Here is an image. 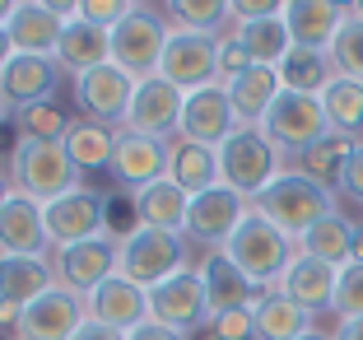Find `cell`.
Returning a JSON list of instances; mask_svg holds the SVG:
<instances>
[{
	"label": "cell",
	"mask_w": 363,
	"mask_h": 340,
	"mask_svg": "<svg viewBox=\"0 0 363 340\" xmlns=\"http://www.w3.org/2000/svg\"><path fill=\"white\" fill-rule=\"evenodd\" d=\"M219 252H224L257 289H275L279 280H284L289 261L298 256V243H294L284 229H275V224H270L261 210H252V214H247V219L233 229V238H228Z\"/></svg>",
	"instance_id": "1"
},
{
	"label": "cell",
	"mask_w": 363,
	"mask_h": 340,
	"mask_svg": "<svg viewBox=\"0 0 363 340\" xmlns=\"http://www.w3.org/2000/svg\"><path fill=\"white\" fill-rule=\"evenodd\" d=\"M252 210H261L275 229H284V234L298 243L312 224H321L326 214H335V192L321 187V182H312L308 172H298V168H284L266 192L252 201Z\"/></svg>",
	"instance_id": "2"
},
{
	"label": "cell",
	"mask_w": 363,
	"mask_h": 340,
	"mask_svg": "<svg viewBox=\"0 0 363 340\" xmlns=\"http://www.w3.org/2000/svg\"><path fill=\"white\" fill-rule=\"evenodd\" d=\"M5 168H10L14 192L28 196V201H38V205L56 201V196H65V192H75L79 182H84V177H79V168L70 163V154H65V145H56V140H28V136H19Z\"/></svg>",
	"instance_id": "3"
},
{
	"label": "cell",
	"mask_w": 363,
	"mask_h": 340,
	"mask_svg": "<svg viewBox=\"0 0 363 340\" xmlns=\"http://www.w3.org/2000/svg\"><path fill=\"white\" fill-rule=\"evenodd\" d=\"M214 154H219V182L233 187L238 196H247V201H257L270 182L284 172V154L266 140L261 126H238Z\"/></svg>",
	"instance_id": "4"
},
{
	"label": "cell",
	"mask_w": 363,
	"mask_h": 340,
	"mask_svg": "<svg viewBox=\"0 0 363 340\" xmlns=\"http://www.w3.org/2000/svg\"><path fill=\"white\" fill-rule=\"evenodd\" d=\"M172 38V23L163 19V5H135L126 19L112 28V65L130 79H154L163 61V47Z\"/></svg>",
	"instance_id": "5"
},
{
	"label": "cell",
	"mask_w": 363,
	"mask_h": 340,
	"mask_svg": "<svg viewBox=\"0 0 363 340\" xmlns=\"http://www.w3.org/2000/svg\"><path fill=\"white\" fill-rule=\"evenodd\" d=\"M186 247H191L186 234H163V229H140L135 224L121 238V270L117 275H126L140 289H154L168 275L186 270Z\"/></svg>",
	"instance_id": "6"
},
{
	"label": "cell",
	"mask_w": 363,
	"mask_h": 340,
	"mask_svg": "<svg viewBox=\"0 0 363 340\" xmlns=\"http://www.w3.org/2000/svg\"><path fill=\"white\" fill-rule=\"evenodd\" d=\"M261 131H266V140L279 149V154L298 159V154H308L317 140L331 136V121H326L321 98H312V94H289V89H284V94L275 98V107L266 112Z\"/></svg>",
	"instance_id": "7"
},
{
	"label": "cell",
	"mask_w": 363,
	"mask_h": 340,
	"mask_svg": "<svg viewBox=\"0 0 363 340\" xmlns=\"http://www.w3.org/2000/svg\"><path fill=\"white\" fill-rule=\"evenodd\" d=\"M43 219H47L52 252H56V247L89 243V238H103L107 234V196L89 192L84 182H79L75 192H65V196H56V201L43 205Z\"/></svg>",
	"instance_id": "8"
},
{
	"label": "cell",
	"mask_w": 363,
	"mask_h": 340,
	"mask_svg": "<svg viewBox=\"0 0 363 340\" xmlns=\"http://www.w3.org/2000/svg\"><path fill=\"white\" fill-rule=\"evenodd\" d=\"M52 270H56V285L89 298L103 280H112L121 270V238L103 234V238H89V243H75V247H56Z\"/></svg>",
	"instance_id": "9"
},
{
	"label": "cell",
	"mask_w": 363,
	"mask_h": 340,
	"mask_svg": "<svg viewBox=\"0 0 363 340\" xmlns=\"http://www.w3.org/2000/svg\"><path fill=\"white\" fill-rule=\"evenodd\" d=\"M247 214H252V201L219 182L210 192L191 196V205H186V229H182V234H186V243H201L205 252H219Z\"/></svg>",
	"instance_id": "10"
},
{
	"label": "cell",
	"mask_w": 363,
	"mask_h": 340,
	"mask_svg": "<svg viewBox=\"0 0 363 340\" xmlns=\"http://www.w3.org/2000/svg\"><path fill=\"white\" fill-rule=\"evenodd\" d=\"M150 322L159 327H172L182 336L210 327V298H205V285H201V270L186 266L177 275H168L163 285L150 289Z\"/></svg>",
	"instance_id": "11"
},
{
	"label": "cell",
	"mask_w": 363,
	"mask_h": 340,
	"mask_svg": "<svg viewBox=\"0 0 363 340\" xmlns=\"http://www.w3.org/2000/svg\"><path fill=\"white\" fill-rule=\"evenodd\" d=\"M159 75L168 84H177L182 94L219 84V38L172 28L168 47H163V61H159Z\"/></svg>",
	"instance_id": "12"
},
{
	"label": "cell",
	"mask_w": 363,
	"mask_h": 340,
	"mask_svg": "<svg viewBox=\"0 0 363 340\" xmlns=\"http://www.w3.org/2000/svg\"><path fill=\"white\" fill-rule=\"evenodd\" d=\"M70 84H75L79 117L103 121V126H112V131L126 126L130 98H135V79H130L126 70H117V65L107 61V65H98V70H89V75H79V79H70Z\"/></svg>",
	"instance_id": "13"
},
{
	"label": "cell",
	"mask_w": 363,
	"mask_h": 340,
	"mask_svg": "<svg viewBox=\"0 0 363 340\" xmlns=\"http://www.w3.org/2000/svg\"><path fill=\"white\" fill-rule=\"evenodd\" d=\"M182 103H186V94H182L177 84H168L163 75L140 79L135 98H130V112H126V126H121V131H135V136H150V140H177Z\"/></svg>",
	"instance_id": "14"
},
{
	"label": "cell",
	"mask_w": 363,
	"mask_h": 340,
	"mask_svg": "<svg viewBox=\"0 0 363 340\" xmlns=\"http://www.w3.org/2000/svg\"><path fill=\"white\" fill-rule=\"evenodd\" d=\"M84 322H89L84 298L70 294L65 285H52L47 294H38L19 312V336L23 340H70Z\"/></svg>",
	"instance_id": "15"
},
{
	"label": "cell",
	"mask_w": 363,
	"mask_h": 340,
	"mask_svg": "<svg viewBox=\"0 0 363 340\" xmlns=\"http://www.w3.org/2000/svg\"><path fill=\"white\" fill-rule=\"evenodd\" d=\"M233 131H238V112H233V103H228L224 84H210V89L186 94V103H182L177 140H191V145L219 149L228 136H233Z\"/></svg>",
	"instance_id": "16"
},
{
	"label": "cell",
	"mask_w": 363,
	"mask_h": 340,
	"mask_svg": "<svg viewBox=\"0 0 363 340\" xmlns=\"http://www.w3.org/2000/svg\"><path fill=\"white\" fill-rule=\"evenodd\" d=\"M56 89H61V65L52 56H10V65L0 70V98L10 112L38 103H56Z\"/></svg>",
	"instance_id": "17"
},
{
	"label": "cell",
	"mask_w": 363,
	"mask_h": 340,
	"mask_svg": "<svg viewBox=\"0 0 363 340\" xmlns=\"http://www.w3.org/2000/svg\"><path fill=\"white\" fill-rule=\"evenodd\" d=\"M168 145L172 140H150V136H135V131H117V154H112V182L126 187L130 196L145 192L150 182L168 177Z\"/></svg>",
	"instance_id": "18"
},
{
	"label": "cell",
	"mask_w": 363,
	"mask_h": 340,
	"mask_svg": "<svg viewBox=\"0 0 363 340\" xmlns=\"http://www.w3.org/2000/svg\"><path fill=\"white\" fill-rule=\"evenodd\" d=\"M70 5H47V0H19L10 14V43L19 56H56V43L65 33Z\"/></svg>",
	"instance_id": "19"
},
{
	"label": "cell",
	"mask_w": 363,
	"mask_h": 340,
	"mask_svg": "<svg viewBox=\"0 0 363 340\" xmlns=\"http://www.w3.org/2000/svg\"><path fill=\"white\" fill-rule=\"evenodd\" d=\"M84 308H89V317H94V322H103V327L130 336L135 327L150 322V289L130 285L126 275H112V280H103V285L84 298Z\"/></svg>",
	"instance_id": "20"
},
{
	"label": "cell",
	"mask_w": 363,
	"mask_h": 340,
	"mask_svg": "<svg viewBox=\"0 0 363 340\" xmlns=\"http://www.w3.org/2000/svg\"><path fill=\"white\" fill-rule=\"evenodd\" d=\"M0 256H52L43 205L19 192L0 205Z\"/></svg>",
	"instance_id": "21"
},
{
	"label": "cell",
	"mask_w": 363,
	"mask_h": 340,
	"mask_svg": "<svg viewBox=\"0 0 363 340\" xmlns=\"http://www.w3.org/2000/svg\"><path fill=\"white\" fill-rule=\"evenodd\" d=\"M52 61L61 65V75L79 79V75H89V70H98V65L112 61V33L98 28V23H89V19H79V14H70Z\"/></svg>",
	"instance_id": "22"
},
{
	"label": "cell",
	"mask_w": 363,
	"mask_h": 340,
	"mask_svg": "<svg viewBox=\"0 0 363 340\" xmlns=\"http://www.w3.org/2000/svg\"><path fill=\"white\" fill-rule=\"evenodd\" d=\"M345 19H350V5H335V0H289L284 5L294 47H312V52H331Z\"/></svg>",
	"instance_id": "23"
},
{
	"label": "cell",
	"mask_w": 363,
	"mask_h": 340,
	"mask_svg": "<svg viewBox=\"0 0 363 340\" xmlns=\"http://www.w3.org/2000/svg\"><path fill=\"white\" fill-rule=\"evenodd\" d=\"M335 280H340V270H335V266H326V261H317V256L298 252L294 261H289L284 280H279L275 289H279V294H289L303 312H331Z\"/></svg>",
	"instance_id": "24"
},
{
	"label": "cell",
	"mask_w": 363,
	"mask_h": 340,
	"mask_svg": "<svg viewBox=\"0 0 363 340\" xmlns=\"http://www.w3.org/2000/svg\"><path fill=\"white\" fill-rule=\"evenodd\" d=\"M196 270H201L205 298H210V317H219V312H238V308H252V303L261 298V289L252 285V280H247L224 252H205V261Z\"/></svg>",
	"instance_id": "25"
},
{
	"label": "cell",
	"mask_w": 363,
	"mask_h": 340,
	"mask_svg": "<svg viewBox=\"0 0 363 340\" xmlns=\"http://www.w3.org/2000/svg\"><path fill=\"white\" fill-rule=\"evenodd\" d=\"M224 94H228V103H233V112H238V126H261L266 112L275 107V98L284 94V84H279L275 65H252V70L224 79Z\"/></svg>",
	"instance_id": "26"
},
{
	"label": "cell",
	"mask_w": 363,
	"mask_h": 340,
	"mask_svg": "<svg viewBox=\"0 0 363 340\" xmlns=\"http://www.w3.org/2000/svg\"><path fill=\"white\" fill-rule=\"evenodd\" d=\"M130 205H135V224L140 229L182 234V229H186V205H191V196L182 192L172 177H163V182H150L145 192H135Z\"/></svg>",
	"instance_id": "27"
},
{
	"label": "cell",
	"mask_w": 363,
	"mask_h": 340,
	"mask_svg": "<svg viewBox=\"0 0 363 340\" xmlns=\"http://www.w3.org/2000/svg\"><path fill=\"white\" fill-rule=\"evenodd\" d=\"M52 285H56L52 256H0V298L14 303L19 312Z\"/></svg>",
	"instance_id": "28"
},
{
	"label": "cell",
	"mask_w": 363,
	"mask_h": 340,
	"mask_svg": "<svg viewBox=\"0 0 363 340\" xmlns=\"http://www.w3.org/2000/svg\"><path fill=\"white\" fill-rule=\"evenodd\" d=\"M61 145H65V154H70V163L79 168V177H89V172L112 168V154H117V131L103 126V121L75 117Z\"/></svg>",
	"instance_id": "29"
},
{
	"label": "cell",
	"mask_w": 363,
	"mask_h": 340,
	"mask_svg": "<svg viewBox=\"0 0 363 340\" xmlns=\"http://www.w3.org/2000/svg\"><path fill=\"white\" fill-rule=\"evenodd\" d=\"M252 317H257V340H298L312 331V312H303L279 289H261V298L252 303Z\"/></svg>",
	"instance_id": "30"
},
{
	"label": "cell",
	"mask_w": 363,
	"mask_h": 340,
	"mask_svg": "<svg viewBox=\"0 0 363 340\" xmlns=\"http://www.w3.org/2000/svg\"><path fill=\"white\" fill-rule=\"evenodd\" d=\"M168 177L186 196H201L210 187H219V154L205 145H191V140H172L168 145Z\"/></svg>",
	"instance_id": "31"
},
{
	"label": "cell",
	"mask_w": 363,
	"mask_h": 340,
	"mask_svg": "<svg viewBox=\"0 0 363 340\" xmlns=\"http://www.w3.org/2000/svg\"><path fill=\"white\" fill-rule=\"evenodd\" d=\"M354 243H359V229L335 210V214H326L321 224H312L308 234L298 238V252H308V256H317V261H326V266L345 270L354 261Z\"/></svg>",
	"instance_id": "32"
},
{
	"label": "cell",
	"mask_w": 363,
	"mask_h": 340,
	"mask_svg": "<svg viewBox=\"0 0 363 340\" xmlns=\"http://www.w3.org/2000/svg\"><path fill=\"white\" fill-rule=\"evenodd\" d=\"M163 19L182 33H205V38H228L233 33V0H168Z\"/></svg>",
	"instance_id": "33"
},
{
	"label": "cell",
	"mask_w": 363,
	"mask_h": 340,
	"mask_svg": "<svg viewBox=\"0 0 363 340\" xmlns=\"http://www.w3.org/2000/svg\"><path fill=\"white\" fill-rule=\"evenodd\" d=\"M275 70H279V84L289 94H312V98H321V89L335 79L331 52H312V47H294Z\"/></svg>",
	"instance_id": "34"
},
{
	"label": "cell",
	"mask_w": 363,
	"mask_h": 340,
	"mask_svg": "<svg viewBox=\"0 0 363 340\" xmlns=\"http://www.w3.org/2000/svg\"><path fill=\"white\" fill-rule=\"evenodd\" d=\"M321 107H326L331 131H340L350 140H363V79L335 75L331 84L321 89Z\"/></svg>",
	"instance_id": "35"
},
{
	"label": "cell",
	"mask_w": 363,
	"mask_h": 340,
	"mask_svg": "<svg viewBox=\"0 0 363 340\" xmlns=\"http://www.w3.org/2000/svg\"><path fill=\"white\" fill-rule=\"evenodd\" d=\"M233 38L247 47V56H252L257 65H279L289 52H294V38H289L284 14L257 19V23H233Z\"/></svg>",
	"instance_id": "36"
},
{
	"label": "cell",
	"mask_w": 363,
	"mask_h": 340,
	"mask_svg": "<svg viewBox=\"0 0 363 340\" xmlns=\"http://www.w3.org/2000/svg\"><path fill=\"white\" fill-rule=\"evenodd\" d=\"M363 140H350V136H340V131H331L326 140H317V145L308 149V154H298V172H308L312 182H321V187H331L335 192V182H340V172H345V163H350V154L359 149Z\"/></svg>",
	"instance_id": "37"
},
{
	"label": "cell",
	"mask_w": 363,
	"mask_h": 340,
	"mask_svg": "<svg viewBox=\"0 0 363 340\" xmlns=\"http://www.w3.org/2000/svg\"><path fill=\"white\" fill-rule=\"evenodd\" d=\"M70 121H75V117H70L61 103H38V107H23V112H14V126H19V136H28V140H56V145L65 140Z\"/></svg>",
	"instance_id": "38"
},
{
	"label": "cell",
	"mask_w": 363,
	"mask_h": 340,
	"mask_svg": "<svg viewBox=\"0 0 363 340\" xmlns=\"http://www.w3.org/2000/svg\"><path fill=\"white\" fill-rule=\"evenodd\" d=\"M331 65L335 75H350V79H363V19H345L340 33L331 43Z\"/></svg>",
	"instance_id": "39"
},
{
	"label": "cell",
	"mask_w": 363,
	"mask_h": 340,
	"mask_svg": "<svg viewBox=\"0 0 363 340\" xmlns=\"http://www.w3.org/2000/svg\"><path fill=\"white\" fill-rule=\"evenodd\" d=\"M331 312H335L340 322H359V317H363V266H359V261H350V266L340 270Z\"/></svg>",
	"instance_id": "40"
},
{
	"label": "cell",
	"mask_w": 363,
	"mask_h": 340,
	"mask_svg": "<svg viewBox=\"0 0 363 340\" xmlns=\"http://www.w3.org/2000/svg\"><path fill=\"white\" fill-rule=\"evenodd\" d=\"M135 10L130 0H79V5H70V14H79V19H89V23H98V28H117L126 14Z\"/></svg>",
	"instance_id": "41"
},
{
	"label": "cell",
	"mask_w": 363,
	"mask_h": 340,
	"mask_svg": "<svg viewBox=\"0 0 363 340\" xmlns=\"http://www.w3.org/2000/svg\"><path fill=\"white\" fill-rule=\"evenodd\" d=\"M210 340H257V317L252 308H238V312H219L210 317Z\"/></svg>",
	"instance_id": "42"
},
{
	"label": "cell",
	"mask_w": 363,
	"mask_h": 340,
	"mask_svg": "<svg viewBox=\"0 0 363 340\" xmlns=\"http://www.w3.org/2000/svg\"><path fill=\"white\" fill-rule=\"evenodd\" d=\"M252 56H247V47L238 43L233 33H228V38H219V84H224V79H233V75H242V70H252Z\"/></svg>",
	"instance_id": "43"
},
{
	"label": "cell",
	"mask_w": 363,
	"mask_h": 340,
	"mask_svg": "<svg viewBox=\"0 0 363 340\" xmlns=\"http://www.w3.org/2000/svg\"><path fill=\"white\" fill-rule=\"evenodd\" d=\"M335 192L340 196H350V201H359L363 205V145L350 154V163H345V172H340V182H335Z\"/></svg>",
	"instance_id": "44"
},
{
	"label": "cell",
	"mask_w": 363,
	"mask_h": 340,
	"mask_svg": "<svg viewBox=\"0 0 363 340\" xmlns=\"http://www.w3.org/2000/svg\"><path fill=\"white\" fill-rule=\"evenodd\" d=\"M284 14V5L275 0H233V23H257V19H275Z\"/></svg>",
	"instance_id": "45"
},
{
	"label": "cell",
	"mask_w": 363,
	"mask_h": 340,
	"mask_svg": "<svg viewBox=\"0 0 363 340\" xmlns=\"http://www.w3.org/2000/svg\"><path fill=\"white\" fill-rule=\"evenodd\" d=\"M126 340H191V336H182V331H172V327H159V322H145V327H135Z\"/></svg>",
	"instance_id": "46"
},
{
	"label": "cell",
	"mask_w": 363,
	"mask_h": 340,
	"mask_svg": "<svg viewBox=\"0 0 363 340\" xmlns=\"http://www.w3.org/2000/svg\"><path fill=\"white\" fill-rule=\"evenodd\" d=\"M70 340H126V336H121V331H112V327H103V322H94V317H89V322H84V327H79V331H75Z\"/></svg>",
	"instance_id": "47"
},
{
	"label": "cell",
	"mask_w": 363,
	"mask_h": 340,
	"mask_svg": "<svg viewBox=\"0 0 363 340\" xmlns=\"http://www.w3.org/2000/svg\"><path fill=\"white\" fill-rule=\"evenodd\" d=\"M0 331L19 336V308H14V303H5V298H0Z\"/></svg>",
	"instance_id": "48"
},
{
	"label": "cell",
	"mask_w": 363,
	"mask_h": 340,
	"mask_svg": "<svg viewBox=\"0 0 363 340\" xmlns=\"http://www.w3.org/2000/svg\"><path fill=\"white\" fill-rule=\"evenodd\" d=\"M335 340H363V317L359 322H340V327H335Z\"/></svg>",
	"instance_id": "49"
},
{
	"label": "cell",
	"mask_w": 363,
	"mask_h": 340,
	"mask_svg": "<svg viewBox=\"0 0 363 340\" xmlns=\"http://www.w3.org/2000/svg\"><path fill=\"white\" fill-rule=\"evenodd\" d=\"M10 56H14V43H10V28L0 23V70L10 65Z\"/></svg>",
	"instance_id": "50"
},
{
	"label": "cell",
	"mask_w": 363,
	"mask_h": 340,
	"mask_svg": "<svg viewBox=\"0 0 363 340\" xmlns=\"http://www.w3.org/2000/svg\"><path fill=\"white\" fill-rule=\"evenodd\" d=\"M14 196V182H10V168H0V205Z\"/></svg>",
	"instance_id": "51"
},
{
	"label": "cell",
	"mask_w": 363,
	"mask_h": 340,
	"mask_svg": "<svg viewBox=\"0 0 363 340\" xmlns=\"http://www.w3.org/2000/svg\"><path fill=\"white\" fill-rule=\"evenodd\" d=\"M14 5H19V0H0V23H10V14H14Z\"/></svg>",
	"instance_id": "52"
},
{
	"label": "cell",
	"mask_w": 363,
	"mask_h": 340,
	"mask_svg": "<svg viewBox=\"0 0 363 340\" xmlns=\"http://www.w3.org/2000/svg\"><path fill=\"white\" fill-rule=\"evenodd\" d=\"M298 340H335V336H326V331H317V327H312L308 336H298Z\"/></svg>",
	"instance_id": "53"
},
{
	"label": "cell",
	"mask_w": 363,
	"mask_h": 340,
	"mask_svg": "<svg viewBox=\"0 0 363 340\" xmlns=\"http://www.w3.org/2000/svg\"><path fill=\"white\" fill-rule=\"evenodd\" d=\"M354 261L363 266V229H359V243H354Z\"/></svg>",
	"instance_id": "54"
},
{
	"label": "cell",
	"mask_w": 363,
	"mask_h": 340,
	"mask_svg": "<svg viewBox=\"0 0 363 340\" xmlns=\"http://www.w3.org/2000/svg\"><path fill=\"white\" fill-rule=\"evenodd\" d=\"M350 14H354V19H363V0H354V5H350Z\"/></svg>",
	"instance_id": "55"
},
{
	"label": "cell",
	"mask_w": 363,
	"mask_h": 340,
	"mask_svg": "<svg viewBox=\"0 0 363 340\" xmlns=\"http://www.w3.org/2000/svg\"><path fill=\"white\" fill-rule=\"evenodd\" d=\"M5 117H10V107H5V98H0V121H5Z\"/></svg>",
	"instance_id": "56"
},
{
	"label": "cell",
	"mask_w": 363,
	"mask_h": 340,
	"mask_svg": "<svg viewBox=\"0 0 363 340\" xmlns=\"http://www.w3.org/2000/svg\"><path fill=\"white\" fill-rule=\"evenodd\" d=\"M14 340H23V336H14Z\"/></svg>",
	"instance_id": "57"
}]
</instances>
